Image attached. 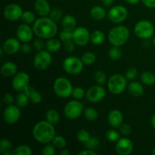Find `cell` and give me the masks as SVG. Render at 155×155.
I'll use <instances>...</instances> for the list:
<instances>
[{
    "mask_svg": "<svg viewBox=\"0 0 155 155\" xmlns=\"http://www.w3.org/2000/svg\"><path fill=\"white\" fill-rule=\"evenodd\" d=\"M33 30L36 36L44 39L53 38L58 33L56 22L47 17H41L36 19L33 24Z\"/></svg>",
    "mask_w": 155,
    "mask_h": 155,
    "instance_id": "6da1fadb",
    "label": "cell"
},
{
    "mask_svg": "<svg viewBox=\"0 0 155 155\" xmlns=\"http://www.w3.org/2000/svg\"><path fill=\"white\" fill-rule=\"evenodd\" d=\"M33 138L38 142L48 144L51 142L55 136V129L53 124L47 120L39 121L34 125L32 131Z\"/></svg>",
    "mask_w": 155,
    "mask_h": 155,
    "instance_id": "7a4b0ae2",
    "label": "cell"
},
{
    "mask_svg": "<svg viewBox=\"0 0 155 155\" xmlns=\"http://www.w3.org/2000/svg\"><path fill=\"white\" fill-rule=\"evenodd\" d=\"M130 34L128 27L124 25H118L109 31L108 40L112 45L121 46L127 42Z\"/></svg>",
    "mask_w": 155,
    "mask_h": 155,
    "instance_id": "3957f363",
    "label": "cell"
},
{
    "mask_svg": "<svg viewBox=\"0 0 155 155\" xmlns=\"http://www.w3.org/2000/svg\"><path fill=\"white\" fill-rule=\"evenodd\" d=\"M53 89L57 96L62 98H69L71 95H72L73 90H74L71 81L68 79L61 77L54 80Z\"/></svg>",
    "mask_w": 155,
    "mask_h": 155,
    "instance_id": "277c9868",
    "label": "cell"
},
{
    "mask_svg": "<svg viewBox=\"0 0 155 155\" xmlns=\"http://www.w3.org/2000/svg\"><path fill=\"white\" fill-rule=\"evenodd\" d=\"M127 79L125 76L116 74L112 75L107 81V89L114 95H120L127 89Z\"/></svg>",
    "mask_w": 155,
    "mask_h": 155,
    "instance_id": "5b68a950",
    "label": "cell"
},
{
    "mask_svg": "<svg viewBox=\"0 0 155 155\" xmlns=\"http://www.w3.org/2000/svg\"><path fill=\"white\" fill-rule=\"evenodd\" d=\"M134 32L139 39H150L154 34V24L148 20H141L135 25Z\"/></svg>",
    "mask_w": 155,
    "mask_h": 155,
    "instance_id": "8992f818",
    "label": "cell"
},
{
    "mask_svg": "<svg viewBox=\"0 0 155 155\" xmlns=\"http://www.w3.org/2000/svg\"><path fill=\"white\" fill-rule=\"evenodd\" d=\"M83 61L76 56H69L63 61V69L70 75H77L80 74L83 69Z\"/></svg>",
    "mask_w": 155,
    "mask_h": 155,
    "instance_id": "52a82bcc",
    "label": "cell"
},
{
    "mask_svg": "<svg viewBox=\"0 0 155 155\" xmlns=\"http://www.w3.org/2000/svg\"><path fill=\"white\" fill-rule=\"evenodd\" d=\"M84 111L83 104L79 100L70 101L65 104L64 114L68 119L74 120L80 117Z\"/></svg>",
    "mask_w": 155,
    "mask_h": 155,
    "instance_id": "ba28073f",
    "label": "cell"
},
{
    "mask_svg": "<svg viewBox=\"0 0 155 155\" xmlns=\"http://www.w3.org/2000/svg\"><path fill=\"white\" fill-rule=\"evenodd\" d=\"M52 61L51 52L47 50H41L36 54L33 58V66L39 71H43L50 66Z\"/></svg>",
    "mask_w": 155,
    "mask_h": 155,
    "instance_id": "9c48e42d",
    "label": "cell"
},
{
    "mask_svg": "<svg viewBox=\"0 0 155 155\" xmlns=\"http://www.w3.org/2000/svg\"><path fill=\"white\" fill-rule=\"evenodd\" d=\"M128 17V10L124 5H115L109 10L107 18L114 24H119L126 21Z\"/></svg>",
    "mask_w": 155,
    "mask_h": 155,
    "instance_id": "30bf717a",
    "label": "cell"
},
{
    "mask_svg": "<svg viewBox=\"0 0 155 155\" xmlns=\"http://www.w3.org/2000/svg\"><path fill=\"white\" fill-rule=\"evenodd\" d=\"M30 85V76L27 73L18 72L12 79V86L17 92H24L26 88Z\"/></svg>",
    "mask_w": 155,
    "mask_h": 155,
    "instance_id": "8fae6325",
    "label": "cell"
},
{
    "mask_svg": "<svg viewBox=\"0 0 155 155\" xmlns=\"http://www.w3.org/2000/svg\"><path fill=\"white\" fill-rule=\"evenodd\" d=\"M106 95V91L101 85L91 86L88 89L86 93V98L89 102L98 103L102 101Z\"/></svg>",
    "mask_w": 155,
    "mask_h": 155,
    "instance_id": "7c38bea8",
    "label": "cell"
},
{
    "mask_svg": "<svg viewBox=\"0 0 155 155\" xmlns=\"http://www.w3.org/2000/svg\"><path fill=\"white\" fill-rule=\"evenodd\" d=\"M24 11L20 5L17 3H10L5 6L3 11V16L5 19L11 21H16L21 19Z\"/></svg>",
    "mask_w": 155,
    "mask_h": 155,
    "instance_id": "4fadbf2b",
    "label": "cell"
},
{
    "mask_svg": "<svg viewBox=\"0 0 155 155\" xmlns=\"http://www.w3.org/2000/svg\"><path fill=\"white\" fill-rule=\"evenodd\" d=\"M90 33L86 27H78L73 31V40L79 46L87 45L90 42Z\"/></svg>",
    "mask_w": 155,
    "mask_h": 155,
    "instance_id": "5bb4252c",
    "label": "cell"
},
{
    "mask_svg": "<svg viewBox=\"0 0 155 155\" xmlns=\"http://www.w3.org/2000/svg\"><path fill=\"white\" fill-rule=\"evenodd\" d=\"M20 117H21V110L18 106L11 104L8 105L5 108L3 112V119L6 124L10 125L16 124L19 120Z\"/></svg>",
    "mask_w": 155,
    "mask_h": 155,
    "instance_id": "9a60e30c",
    "label": "cell"
},
{
    "mask_svg": "<svg viewBox=\"0 0 155 155\" xmlns=\"http://www.w3.org/2000/svg\"><path fill=\"white\" fill-rule=\"evenodd\" d=\"M33 27H30V24H22L19 25L16 30L17 38L21 42H30L33 39Z\"/></svg>",
    "mask_w": 155,
    "mask_h": 155,
    "instance_id": "2e32d148",
    "label": "cell"
},
{
    "mask_svg": "<svg viewBox=\"0 0 155 155\" xmlns=\"http://www.w3.org/2000/svg\"><path fill=\"white\" fill-rule=\"evenodd\" d=\"M21 42L18 38H8L3 42L2 50L8 55H13L21 51Z\"/></svg>",
    "mask_w": 155,
    "mask_h": 155,
    "instance_id": "e0dca14e",
    "label": "cell"
},
{
    "mask_svg": "<svg viewBox=\"0 0 155 155\" xmlns=\"http://www.w3.org/2000/svg\"><path fill=\"white\" fill-rule=\"evenodd\" d=\"M133 150V143L128 138H120L116 143V151L120 155H129Z\"/></svg>",
    "mask_w": 155,
    "mask_h": 155,
    "instance_id": "ac0fdd59",
    "label": "cell"
},
{
    "mask_svg": "<svg viewBox=\"0 0 155 155\" xmlns=\"http://www.w3.org/2000/svg\"><path fill=\"white\" fill-rule=\"evenodd\" d=\"M107 122L113 128H117L124 122V116L120 110H112L107 115Z\"/></svg>",
    "mask_w": 155,
    "mask_h": 155,
    "instance_id": "d6986e66",
    "label": "cell"
},
{
    "mask_svg": "<svg viewBox=\"0 0 155 155\" xmlns=\"http://www.w3.org/2000/svg\"><path fill=\"white\" fill-rule=\"evenodd\" d=\"M34 9L36 13L41 17H46L51 12V7L47 0H36L34 2Z\"/></svg>",
    "mask_w": 155,
    "mask_h": 155,
    "instance_id": "ffe728a7",
    "label": "cell"
},
{
    "mask_svg": "<svg viewBox=\"0 0 155 155\" xmlns=\"http://www.w3.org/2000/svg\"><path fill=\"white\" fill-rule=\"evenodd\" d=\"M18 73V67L16 64L12 61H7L2 64L1 68V74L5 77H14Z\"/></svg>",
    "mask_w": 155,
    "mask_h": 155,
    "instance_id": "44dd1931",
    "label": "cell"
},
{
    "mask_svg": "<svg viewBox=\"0 0 155 155\" xmlns=\"http://www.w3.org/2000/svg\"><path fill=\"white\" fill-rule=\"evenodd\" d=\"M24 92L27 95L29 99L33 104H39L42 101V97L40 92L38 90H36L33 86L29 85L26 89L24 90Z\"/></svg>",
    "mask_w": 155,
    "mask_h": 155,
    "instance_id": "7402d4cb",
    "label": "cell"
},
{
    "mask_svg": "<svg viewBox=\"0 0 155 155\" xmlns=\"http://www.w3.org/2000/svg\"><path fill=\"white\" fill-rule=\"evenodd\" d=\"M61 25L64 30L74 31L77 28V19L71 15H67L61 19Z\"/></svg>",
    "mask_w": 155,
    "mask_h": 155,
    "instance_id": "603a6c76",
    "label": "cell"
},
{
    "mask_svg": "<svg viewBox=\"0 0 155 155\" xmlns=\"http://www.w3.org/2000/svg\"><path fill=\"white\" fill-rule=\"evenodd\" d=\"M89 15L92 19L95 20V21H101L105 18L107 15V12H106L105 9L101 6L95 5L91 8Z\"/></svg>",
    "mask_w": 155,
    "mask_h": 155,
    "instance_id": "cb8c5ba5",
    "label": "cell"
},
{
    "mask_svg": "<svg viewBox=\"0 0 155 155\" xmlns=\"http://www.w3.org/2000/svg\"><path fill=\"white\" fill-rule=\"evenodd\" d=\"M128 91L133 96L139 97L143 95L144 88L139 82L133 81L128 85Z\"/></svg>",
    "mask_w": 155,
    "mask_h": 155,
    "instance_id": "d4e9b609",
    "label": "cell"
},
{
    "mask_svg": "<svg viewBox=\"0 0 155 155\" xmlns=\"http://www.w3.org/2000/svg\"><path fill=\"white\" fill-rule=\"evenodd\" d=\"M61 44V41L58 39H54V37L48 39L45 42V48L47 51L51 53H55L60 50Z\"/></svg>",
    "mask_w": 155,
    "mask_h": 155,
    "instance_id": "484cf974",
    "label": "cell"
},
{
    "mask_svg": "<svg viewBox=\"0 0 155 155\" xmlns=\"http://www.w3.org/2000/svg\"><path fill=\"white\" fill-rule=\"evenodd\" d=\"M13 146L10 140L2 139L0 141V153L3 155H14Z\"/></svg>",
    "mask_w": 155,
    "mask_h": 155,
    "instance_id": "4316f807",
    "label": "cell"
},
{
    "mask_svg": "<svg viewBox=\"0 0 155 155\" xmlns=\"http://www.w3.org/2000/svg\"><path fill=\"white\" fill-rule=\"evenodd\" d=\"M105 39V35L101 30H95L91 33L90 42L95 45H99L104 42Z\"/></svg>",
    "mask_w": 155,
    "mask_h": 155,
    "instance_id": "83f0119b",
    "label": "cell"
},
{
    "mask_svg": "<svg viewBox=\"0 0 155 155\" xmlns=\"http://www.w3.org/2000/svg\"><path fill=\"white\" fill-rule=\"evenodd\" d=\"M60 114H59L58 111L54 110V109L48 110L45 114V120H47L53 125L58 124L60 120Z\"/></svg>",
    "mask_w": 155,
    "mask_h": 155,
    "instance_id": "f1b7e54d",
    "label": "cell"
},
{
    "mask_svg": "<svg viewBox=\"0 0 155 155\" xmlns=\"http://www.w3.org/2000/svg\"><path fill=\"white\" fill-rule=\"evenodd\" d=\"M141 80L146 86H152L155 83V74L150 71H144L141 74Z\"/></svg>",
    "mask_w": 155,
    "mask_h": 155,
    "instance_id": "f546056e",
    "label": "cell"
},
{
    "mask_svg": "<svg viewBox=\"0 0 155 155\" xmlns=\"http://www.w3.org/2000/svg\"><path fill=\"white\" fill-rule=\"evenodd\" d=\"M29 101H30V99L24 92H20V93L17 95L16 98H15L16 105L18 106L20 108L25 107L28 104Z\"/></svg>",
    "mask_w": 155,
    "mask_h": 155,
    "instance_id": "4dcf8cb0",
    "label": "cell"
},
{
    "mask_svg": "<svg viewBox=\"0 0 155 155\" xmlns=\"http://www.w3.org/2000/svg\"><path fill=\"white\" fill-rule=\"evenodd\" d=\"M83 115H84V117L88 121H90V122L95 121L98 117V111L93 107H86V108H85L84 111H83Z\"/></svg>",
    "mask_w": 155,
    "mask_h": 155,
    "instance_id": "1f68e13d",
    "label": "cell"
},
{
    "mask_svg": "<svg viewBox=\"0 0 155 155\" xmlns=\"http://www.w3.org/2000/svg\"><path fill=\"white\" fill-rule=\"evenodd\" d=\"M82 61H83L84 65H87V66H90V65L93 64L96 61V56L92 51H86L83 54L81 58Z\"/></svg>",
    "mask_w": 155,
    "mask_h": 155,
    "instance_id": "d6a6232c",
    "label": "cell"
},
{
    "mask_svg": "<svg viewBox=\"0 0 155 155\" xmlns=\"http://www.w3.org/2000/svg\"><path fill=\"white\" fill-rule=\"evenodd\" d=\"M32 154H33L32 148L26 145H19L13 151L14 155H31Z\"/></svg>",
    "mask_w": 155,
    "mask_h": 155,
    "instance_id": "836d02e7",
    "label": "cell"
},
{
    "mask_svg": "<svg viewBox=\"0 0 155 155\" xmlns=\"http://www.w3.org/2000/svg\"><path fill=\"white\" fill-rule=\"evenodd\" d=\"M109 57L111 60L113 61H117L122 56V50L120 48V46H115L113 45L111 48L109 50Z\"/></svg>",
    "mask_w": 155,
    "mask_h": 155,
    "instance_id": "e575fe53",
    "label": "cell"
},
{
    "mask_svg": "<svg viewBox=\"0 0 155 155\" xmlns=\"http://www.w3.org/2000/svg\"><path fill=\"white\" fill-rule=\"evenodd\" d=\"M21 20L24 24H32L36 21V16L33 12H30V11H25L23 13L22 17H21Z\"/></svg>",
    "mask_w": 155,
    "mask_h": 155,
    "instance_id": "d590c367",
    "label": "cell"
},
{
    "mask_svg": "<svg viewBox=\"0 0 155 155\" xmlns=\"http://www.w3.org/2000/svg\"><path fill=\"white\" fill-rule=\"evenodd\" d=\"M52 145L58 149H63L66 147L67 141L63 136H55L53 140L51 141Z\"/></svg>",
    "mask_w": 155,
    "mask_h": 155,
    "instance_id": "8d00e7d4",
    "label": "cell"
},
{
    "mask_svg": "<svg viewBox=\"0 0 155 155\" xmlns=\"http://www.w3.org/2000/svg\"><path fill=\"white\" fill-rule=\"evenodd\" d=\"M94 79H95V81L98 83V85L104 86L107 83V76H106L105 73L103 72L102 71H100V70H98L95 73Z\"/></svg>",
    "mask_w": 155,
    "mask_h": 155,
    "instance_id": "74e56055",
    "label": "cell"
},
{
    "mask_svg": "<svg viewBox=\"0 0 155 155\" xmlns=\"http://www.w3.org/2000/svg\"><path fill=\"white\" fill-rule=\"evenodd\" d=\"M49 18L54 22H58L63 18V12L60 8H54L49 13Z\"/></svg>",
    "mask_w": 155,
    "mask_h": 155,
    "instance_id": "f35d334b",
    "label": "cell"
},
{
    "mask_svg": "<svg viewBox=\"0 0 155 155\" xmlns=\"http://www.w3.org/2000/svg\"><path fill=\"white\" fill-rule=\"evenodd\" d=\"M85 146H86V148L91 150H94L95 151L96 148H98V147L99 146L100 142L99 139H98L95 136H91L90 139L84 144Z\"/></svg>",
    "mask_w": 155,
    "mask_h": 155,
    "instance_id": "ab89813d",
    "label": "cell"
},
{
    "mask_svg": "<svg viewBox=\"0 0 155 155\" xmlns=\"http://www.w3.org/2000/svg\"><path fill=\"white\" fill-rule=\"evenodd\" d=\"M90 137L91 136L89 132L86 130H84V129L80 130L77 133V139L79 142H82L83 144L86 143L90 139Z\"/></svg>",
    "mask_w": 155,
    "mask_h": 155,
    "instance_id": "60d3db41",
    "label": "cell"
},
{
    "mask_svg": "<svg viewBox=\"0 0 155 155\" xmlns=\"http://www.w3.org/2000/svg\"><path fill=\"white\" fill-rule=\"evenodd\" d=\"M105 137L107 140L110 141V142H117L120 139V133L112 129V130H109L106 132Z\"/></svg>",
    "mask_w": 155,
    "mask_h": 155,
    "instance_id": "b9f144b4",
    "label": "cell"
},
{
    "mask_svg": "<svg viewBox=\"0 0 155 155\" xmlns=\"http://www.w3.org/2000/svg\"><path fill=\"white\" fill-rule=\"evenodd\" d=\"M86 92H85V90L82 87H75L74 88V90L72 92V96L74 97V99L80 100L83 98L86 95Z\"/></svg>",
    "mask_w": 155,
    "mask_h": 155,
    "instance_id": "7bdbcfd3",
    "label": "cell"
},
{
    "mask_svg": "<svg viewBox=\"0 0 155 155\" xmlns=\"http://www.w3.org/2000/svg\"><path fill=\"white\" fill-rule=\"evenodd\" d=\"M59 38L62 42H66L68 40L73 39V32L64 29L59 34Z\"/></svg>",
    "mask_w": 155,
    "mask_h": 155,
    "instance_id": "ee69618b",
    "label": "cell"
},
{
    "mask_svg": "<svg viewBox=\"0 0 155 155\" xmlns=\"http://www.w3.org/2000/svg\"><path fill=\"white\" fill-rule=\"evenodd\" d=\"M55 147L52 144H45V146L42 149L41 154L43 155H54L55 154Z\"/></svg>",
    "mask_w": 155,
    "mask_h": 155,
    "instance_id": "f6af8a7d",
    "label": "cell"
},
{
    "mask_svg": "<svg viewBox=\"0 0 155 155\" xmlns=\"http://www.w3.org/2000/svg\"><path fill=\"white\" fill-rule=\"evenodd\" d=\"M138 76V71L137 69L134 68H130L128 70H127L125 73L126 78L128 80H133L137 77Z\"/></svg>",
    "mask_w": 155,
    "mask_h": 155,
    "instance_id": "bcb514c9",
    "label": "cell"
},
{
    "mask_svg": "<svg viewBox=\"0 0 155 155\" xmlns=\"http://www.w3.org/2000/svg\"><path fill=\"white\" fill-rule=\"evenodd\" d=\"M43 39L42 38H38V39H35L33 42V48H34L36 51H41V50L43 49L44 47H45V44L44 43Z\"/></svg>",
    "mask_w": 155,
    "mask_h": 155,
    "instance_id": "7dc6e473",
    "label": "cell"
},
{
    "mask_svg": "<svg viewBox=\"0 0 155 155\" xmlns=\"http://www.w3.org/2000/svg\"><path fill=\"white\" fill-rule=\"evenodd\" d=\"M75 45L76 43L73 39L64 42V48L65 51H68V52H73L75 50Z\"/></svg>",
    "mask_w": 155,
    "mask_h": 155,
    "instance_id": "c3c4849f",
    "label": "cell"
},
{
    "mask_svg": "<svg viewBox=\"0 0 155 155\" xmlns=\"http://www.w3.org/2000/svg\"><path fill=\"white\" fill-rule=\"evenodd\" d=\"M120 133L124 136H128L131 133L132 128L130 124H122L120 126Z\"/></svg>",
    "mask_w": 155,
    "mask_h": 155,
    "instance_id": "681fc988",
    "label": "cell"
},
{
    "mask_svg": "<svg viewBox=\"0 0 155 155\" xmlns=\"http://www.w3.org/2000/svg\"><path fill=\"white\" fill-rule=\"evenodd\" d=\"M3 103L6 105H11V104H13L14 101H15L14 99V96L12 95V93H6L5 94L4 96H3Z\"/></svg>",
    "mask_w": 155,
    "mask_h": 155,
    "instance_id": "f907efd6",
    "label": "cell"
},
{
    "mask_svg": "<svg viewBox=\"0 0 155 155\" xmlns=\"http://www.w3.org/2000/svg\"><path fill=\"white\" fill-rule=\"evenodd\" d=\"M32 48H33V45H30L29 42H23V43L21 44V51H22L24 54H29V53L31 51Z\"/></svg>",
    "mask_w": 155,
    "mask_h": 155,
    "instance_id": "816d5d0a",
    "label": "cell"
},
{
    "mask_svg": "<svg viewBox=\"0 0 155 155\" xmlns=\"http://www.w3.org/2000/svg\"><path fill=\"white\" fill-rule=\"evenodd\" d=\"M142 2L144 5L148 8H155V0H142Z\"/></svg>",
    "mask_w": 155,
    "mask_h": 155,
    "instance_id": "f5cc1de1",
    "label": "cell"
},
{
    "mask_svg": "<svg viewBox=\"0 0 155 155\" xmlns=\"http://www.w3.org/2000/svg\"><path fill=\"white\" fill-rule=\"evenodd\" d=\"M78 154H81V155H96L97 153L95 152L94 150L88 149V148H87L86 150H83V151L79 152Z\"/></svg>",
    "mask_w": 155,
    "mask_h": 155,
    "instance_id": "db71d44e",
    "label": "cell"
},
{
    "mask_svg": "<svg viewBox=\"0 0 155 155\" xmlns=\"http://www.w3.org/2000/svg\"><path fill=\"white\" fill-rule=\"evenodd\" d=\"M103 5L106 7H110V6L112 5L114 2V0H101Z\"/></svg>",
    "mask_w": 155,
    "mask_h": 155,
    "instance_id": "11a10c76",
    "label": "cell"
},
{
    "mask_svg": "<svg viewBox=\"0 0 155 155\" xmlns=\"http://www.w3.org/2000/svg\"><path fill=\"white\" fill-rule=\"evenodd\" d=\"M125 1L127 2L128 4L136 5L139 2V1H140V0H125Z\"/></svg>",
    "mask_w": 155,
    "mask_h": 155,
    "instance_id": "9f6ffc18",
    "label": "cell"
},
{
    "mask_svg": "<svg viewBox=\"0 0 155 155\" xmlns=\"http://www.w3.org/2000/svg\"><path fill=\"white\" fill-rule=\"evenodd\" d=\"M59 154L60 155H70V152L67 149H62L61 151L59 152Z\"/></svg>",
    "mask_w": 155,
    "mask_h": 155,
    "instance_id": "6f0895ef",
    "label": "cell"
},
{
    "mask_svg": "<svg viewBox=\"0 0 155 155\" xmlns=\"http://www.w3.org/2000/svg\"><path fill=\"white\" fill-rule=\"evenodd\" d=\"M151 126H152L153 128H154L155 130V114L153 115L152 117H151Z\"/></svg>",
    "mask_w": 155,
    "mask_h": 155,
    "instance_id": "680465c9",
    "label": "cell"
},
{
    "mask_svg": "<svg viewBox=\"0 0 155 155\" xmlns=\"http://www.w3.org/2000/svg\"><path fill=\"white\" fill-rule=\"evenodd\" d=\"M152 44H153V45L155 47V36H153V38H152Z\"/></svg>",
    "mask_w": 155,
    "mask_h": 155,
    "instance_id": "91938a15",
    "label": "cell"
},
{
    "mask_svg": "<svg viewBox=\"0 0 155 155\" xmlns=\"http://www.w3.org/2000/svg\"><path fill=\"white\" fill-rule=\"evenodd\" d=\"M152 154H154V155H155V147L154 148H153V150H152Z\"/></svg>",
    "mask_w": 155,
    "mask_h": 155,
    "instance_id": "94428289",
    "label": "cell"
}]
</instances>
